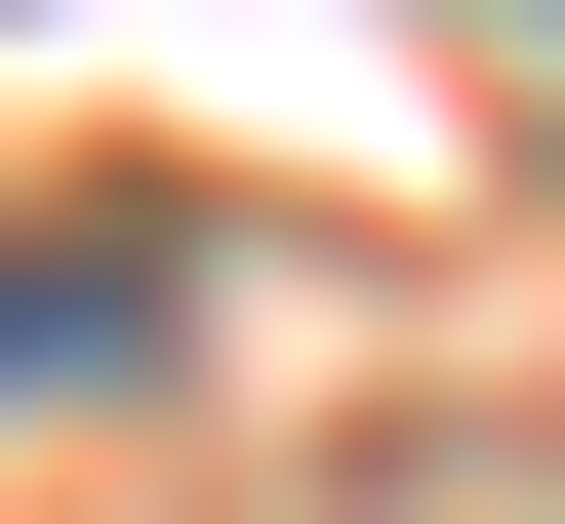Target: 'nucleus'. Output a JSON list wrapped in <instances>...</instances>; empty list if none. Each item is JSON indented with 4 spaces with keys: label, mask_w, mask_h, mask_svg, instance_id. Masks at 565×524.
<instances>
[{
    "label": "nucleus",
    "mask_w": 565,
    "mask_h": 524,
    "mask_svg": "<svg viewBox=\"0 0 565 524\" xmlns=\"http://www.w3.org/2000/svg\"><path fill=\"white\" fill-rule=\"evenodd\" d=\"M82 323H162V282H121V243H0V363H82Z\"/></svg>",
    "instance_id": "1"
}]
</instances>
